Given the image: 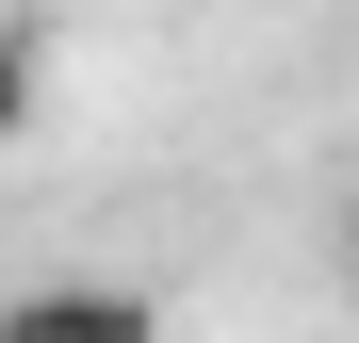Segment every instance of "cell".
<instances>
[{"mask_svg":"<svg viewBox=\"0 0 359 343\" xmlns=\"http://www.w3.org/2000/svg\"><path fill=\"white\" fill-rule=\"evenodd\" d=\"M33 98H49V66H33V33H17V0H0V147L33 131Z\"/></svg>","mask_w":359,"mask_h":343,"instance_id":"obj_2","label":"cell"},{"mask_svg":"<svg viewBox=\"0 0 359 343\" xmlns=\"http://www.w3.org/2000/svg\"><path fill=\"white\" fill-rule=\"evenodd\" d=\"M0 343H163V295H131V278H33V295H0Z\"/></svg>","mask_w":359,"mask_h":343,"instance_id":"obj_1","label":"cell"},{"mask_svg":"<svg viewBox=\"0 0 359 343\" xmlns=\"http://www.w3.org/2000/svg\"><path fill=\"white\" fill-rule=\"evenodd\" d=\"M343 262H359V196H343Z\"/></svg>","mask_w":359,"mask_h":343,"instance_id":"obj_3","label":"cell"}]
</instances>
